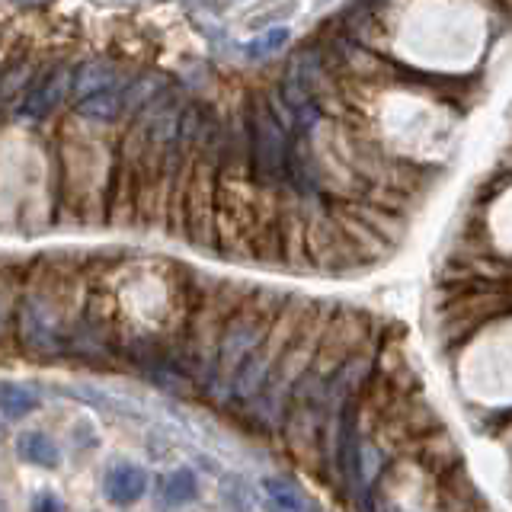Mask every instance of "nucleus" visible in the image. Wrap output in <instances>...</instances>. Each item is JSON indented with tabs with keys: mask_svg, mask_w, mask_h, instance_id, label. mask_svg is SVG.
I'll use <instances>...</instances> for the list:
<instances>
[{
	"mask_svg": "<svg viewBox=\"0 0 512 512\" xmlns=\"http://www.w3.org/2000/svg\"><path fill=\"white\" fill-rule=\"evenodd\" d=\"M80 320H84V308L80 301H71L68 282L64 276L32 282L16 301V317L13 327L20 333V343L26 352L36 356H61L74 343Z\"/></svg>",
	"mask_w": 512,
	"mask_h": 512,
	"instance_id": "obj_1",
	"label": "nucleus"
},
{
	"mask_svg": "<svg viewBox=\"0 0 512 512\" xmlns=\"http://www.w3.org/2000/svg\"><path fill=\"white\" fill-rule=\"evenodd\" d=\"M282 304H285L282 298H272L269 292H256L250 298H240V304L231 311V317L224 320V327L218 333L215 372H221V375L237 372V365L263 343V336L269 333V324L276 320Z\"/></svg>",
	"mask_w": 512,
	"mask_h": 512,
	"instance_id": "obj_2",
	"label": "nucleus"
},
{
	"mask_svg": "<svg viewBox=\"0 0 512 512\" xmlns=\"http://www.w3.org/2000/svg\"><path fill=\"white\" fill-rule=\"evenodd\" d=\"M244 132H247V164H250L253 183L263 189L285 186V164H288V141H292V132L272 116L266 100H256L250 106Z\"/></svg>",
	"mask_w": 512,
	"mask_h": 512,
	"instance_id": "obj_3",
	"label": "nucleus"
},
{
	"mask_svg": "<svg viewBox=\"0 0 512 512\" xmlns=\"http://www.w3.org/2000/svg\"><path fill=\"white\" fill-rule=\"evenodd\" d=\"M304 247H308V256L317 269L349 272L365 266L359 250L352 247V240L340 228V221L333 218V212H324V208H317L314 218H308V224H304Z\"/></svg>",
	"mask_w": 512,
	"mask_h": 512,
	"instance_id": "obj_4",
	"label": "nucleus"
},
{
	"mask_svg": "<svg viewBox=\"0 0 512 512\" xmlns=\"http://www.w3.org/2000/svg\"><path fill=\"white\" fill-rule=\"evenodd\" d=\"M68 90H71V71L64 68V64H58V68L48 71L39 84H32V90H26L20 112L29 119H45L48 112H55L61 106Z\"/></svg>",
	"mask_w": 512,
	"mask_h": 512,
	"instance_id": "obj_5",
	"label": "nucleus"
},
{
	"mask_svg": "<svg viewBox=\"0 0 512 512\" xmlns=\"http://www.w3.org/2000/svg\"><path fill=\"white\" fill-rule=\"evenodd\" d=\"M103 493L109 503L116 506H132L148 493V471L141 464H112L103 477Z\"/></svg>",
	"mask_w": 512,
	"mask_h": 512,
	"instance_id": "obj_6",
	"label": "nucleus"
},
{
	"mask_svg": "<svg viewBox=\"0 0 512 512\" xmlns=\"http://www.w3.org/2000/svg\"><path fill=\"white\" fill-rule=\"evenodd\" d=\"M119 84V68L112 64L109 58H93V61H84L80 68L71 74V90L84 100V96H93V93H103V90H112Z\"/></svg>",
	"mask_w": 512,
	"mask_h": 512,
	"instance_id": "obj_7",
	"label": "nucleus"
},
{
	"mask_svg": "<svg viewBox=\"0 0 512 512\" xmlns=\"http://www.w3.org/2000/svg\"><path fill=\"white\" fill-rule=\"evenodd\" d=\"M263 496H266V509L272 512H314V500L304 493V487H298L288 477H266Z\"/></svg>",
	"mask_w": 512,
	"mask_h": 512,
	"instance_id": "obj_8",
	"label": "nucleus"
},
{
	"mask_svg": "<svg viewBox=\"0 0 512 512\" xmlns=\"http://www.w3.org/2000/svg\"><path fill=\"white\" fill-rule=\"evenodd\" d=\"M74 112H77L80 119H90V122H116L119 116H125L122 87H112V90H103V93L84 96Z\"/></svg>",
	"mask_w": 512,
	"mask_h": 512,
	"instance_id": "obj_9",
	"label": "nucleus"
},
{
	"mask_svg": "<svg viewBox=\"0 0 512 512\" xmlns=\"http://www.w3.org/2000/svg\"><path fill=\"white\" fill-rule=\"evenodd\" d=\"M16 452H20L26 464H36V468H58V461H61L55 442L39 429L20 432V436H16Z\"/></svg>",
	"mask_w": 512,
	"mask_h": 512,
	"instance_id": "obj_10",
	"label": "nucleus"
},
{
	"mask_svg": "<svg viewBox=\"0 0 512 512\" xmlns=\"http://www.w3.org/2000/svg\"><path fill=\"white\" fill-rule=\"evenodd\" d=\"M36 407H39V397L29 388H23V384H16V381H0V416L23 420V416H29Z\"/></svg>",
	"mask_w": 512,
	"mask_h": 512,
	"instance_id": "obj_11",
	"label": "nucleus"
},
{
	"mask_svg": "<svg viewBox=\"0 0 512 512\" xmlns=\"http://www.w3.org/2000/svg\"><path fill=\"white\" fill-rule=\"evenodd\" d=\"M164 500L170 506H186L199 500V477L189 468H176L167 480H164Z\"/></svg>",
	"mask_w": 512,
	"mask_h": 512,
	"instance_id": "obj_12",
	"label": "nucleus"
},
{
	"mask_svg": "<svg viewBox=\"0 0 512 512\" xmlns=\"http://www.w3.org/2000/svg\"><path fill=\"white\" fill-rule=\"evenodd\" d=\"M288 39H292V29H288V26H272V29L260 32V36L250 39V42L244 45V55H247L250 61H263V58H269V55L282 52V48L288 45Z\"/></svg>",
	"mask_w": 512,
	"mask_h": 512,
	"instance_id": "obj_13",
	"label": "nucleus"
},
{
	"mask_svg": "<svg viewBox=\"0 0 512 512\" xmlns=\"http://www.w3.org/2000/svg\"><path fill=\"white\" fill-rule=\"evenodd\" d=\"M16 301H20V295H16V285H13L10 269L0 266V340H4V336L10 333V327H13Z\"/></svg>",
	"mask_w": 512,
	"mask_h": 512,
	"instance_id": "obj_14",
	"label": "nucleus"
},
{
	"mask_svg": "<svg viewBox=\"0 0 512 512\" xmlns=\"http://www.w3.org/2000/svg\"><path fill=\"white\" fill-rule=\"evenodd\" d=\"M32 512H64V506L55 493H39L36 503H32Z\"/></svg>",
	"mask_w": 512,
	"mask_h": 512,
	"instance_id": "obj_15",
	"label": "nucleus"
}]
</instances>
